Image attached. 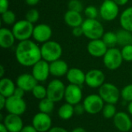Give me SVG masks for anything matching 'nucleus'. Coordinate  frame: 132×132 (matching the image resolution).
Wrapping results in <instances>:
<instances>
[{
	"mask_svg": "<svg viewBox=\"0 0 132 132\" xmlns=\"http://www.w3.org/2000/svg\"><path fill=\"white\" fill-rule=\"evenodd\" d=\"M15 56L20 65L30 67L42 60L41 49L37 43L30 39L21 41L16 46Z\"/></svg>",
	"mask_w": 132,
	"mask_h": 132,
	"instance_id": "f257e3e1",
	"label": "nucleus"
},
{
	"mask_svg": "<svg viewBox=\"0 0 132 132\" xmlns=\"http://www.w3.org/2000/svg\"><path fill=\"white\" fill-rule=\"evenodd\" d=\"M81 27L84 31V36L90 40L101 39L105 32L103 25L97 19H86Z\"/></svg>",
	"mask_w": 132,
	"mask_h": 132,
	"instance_id": "f03ea898",
	"label": "nucleus"
},
{
	"mask_svg": "<svg viewBox=\"0 0 132 132\" xmlns=\"http://www.w3.org/2000/svg\"><path fill=\"white\" fill-rule=\"evenodd\" d=\"M40 49L42 59L48 63L60 59L63 54V48L61 45L58 42L53 40H50L43 43Z\"/></svg>",
	"mask_w": 132,
	"mask_h": 132,
	"instance_id": "7ed1b4c3",
	"label": "nucleus"
},
{
	"mask_svg": "<svg viewBox=\"0 0 132 132\" xmlns=\"http://www.w3.org/2000/svg\"><path fill=\"white\" fill-rule=\"evenodd\" d=\"M33 29V24L25 19L19 20L12 25V31L15 37V39L21 42L30 39V38L32 37Z\"/></svg>",
	"mask_w": 132,
	"mask_h": 132,
	"instance_id": "20e7f679",
	"label": "nucleus"
},
{
	"mask_svg": "<svg viewBox=\"0 0 132 132\" xmlns=\"http://www.w3.org/2000/svg\"><path fill=\"white\" fill-rule=\"evenodd\" d=\"M98 89V94L105 104H116L118 102L121 97V90L114 84L104 83Z\"/></svg>",
	"mask_w": 132,
	"mask_h": 132,
	"instance_id": "39448f33",
	"label": "nucleus"
},
{
	"mask_svg": "<svg viewBox=\"0 0 132 132\" xmlns=\"http://www.w3.org/2000/svg\"><path fill=\"white\" fill-rule=\"evenodd\" d=\"M124 60L121 52L116 47L108 48V51L103 56L104 67L109 70H116L122 64Z\"/></svg>",
	"mask_w": 132,
	"mask_h": 132,
	"instance_id": "423d86ee",
	"label": "nucleus"
},
{
	"mask_svg": "<svg viewBox=\"0 0 132 132\" xmlns=\"http://www.w3.org/2000/svg\"><path fill=\"white\" fill-rule=\"evenodd\" d=\"M47 97L53 102H60L64 99L66 86L64 83L59 79L52 80L46 87Z\"/></svg>",
	"mask_w": 132,
	"mask_h": 132,
	"instance_id": "0eeeda50",
	"label": "nucleus"
},
{
	"mask_svg": "<svg viewBox=\"0 0 132 132\" xmlns=\"http://www.w3.org/2000/svg\"><path fill=\"white\" fill-rule=\"evenodd\" d=\"M83 105L85 111L89 114H97L102 111L105 104L99 94H91L87 95L83 101Z\"/></svg>",
	"mask_w": 132,
	"mask_h": 132,
	"instance_id": "6e6552de",
	"label": "nucleus"
},
{
	"mask_svg": "<svg viewBox=\"0 0 132 132\" xmlns=\"http://www.w3.org/2000/svg\"><path fill=\"white\" fill-rule=\"evenodd\" d=\"M118 14L119 6L113 0H104L99 9L101 19L107 22H111L117 19Z\"/></svg>",
	"mask_w": 132,
	"mask_h": 132,
	"instance_id": "1a4fd4ad",
	"label": "nucleus"
},
{
	"mask_svg": "<svg viewBox=\"0 0 132 132\" xmlns=\"http://www.w3.org/2000/svg\"><path fill=\"white\" fill-rule=\"evenodd\" d=\"M26 102L23 98L12 95L7 98L5 110L9 114L22 116L26 111Z\"/></svg>",
	"mask_w": 132,
	"mask_h": 132,
	"instance_id": "9d476101",
	"label": "nucleus"
},
{
	"mask_svg": "<svg viewBox=\"0 0 132 132\" xmlns=\"http://www.w3.org/2000/svg\"><path fill=\"white\" fill-rule=\"evenodd\" d=\"M104 73L98 69H92L86 73L85 84L90 88H100L105 83Z\"/></svg>",
	"mask_w": 132,
	"mask_h": 132,
	"instance_id": "9b49d317",
	"label": "nucleus"
},
{
	"mask_svg": "<svg viewBox=\"0 0 132 132\" xmlns=\"http://www.w3.org/2000/svg\"><path fill=\"white\" fill-rule=\"evenodd\" d=\"M52 118L48 114L36 113L32 120V125L38 132H48L52 128Z\"/></svg>",
	"mask_w": 132,
	"mask_h": 132,
	"instance_id": "f8f14e48",
	"label": "nucleus"
},
{
	"mask_svg": "<svg viewBox=\"0 0 132 132\" xmlns=\"http://www.w3.org/2000/svg\"><path fill=\"white\" fill-rule=\"evenodd\" d=\"M83 99V91L80 86L69 84L66 86L64 100L66 103L70 104L72 105H76L80 104Z\"/></svg>",
	"mask_w": 132,
	"mask_h": 132,
	"instance_id": "ddd939ff",
	"label": "nucleus"
},
{
	"mask_svg": "<svg viewBox=\"0 0 132 132\" xmlns=\"http://www.w3.org/2000/svg\"><path fill=\"white\" fill-rule=\"evenodd\" d=\"M32 74L38 82H45L50 75V63L40 60L32 67Z\"/></svg>",
	"mask_w": 132,
	"mask_h": 132,
	"instance_id": "4468645a",
	"label": "nucleus"
},
{
	"mask_svg": "<svg viewBox=\"0 0 132 132\" xmlns=\"http://www.w3.org/2000/svg\"><path fill=\"white\" fill-rule=\"evenodd\" d=\"M113 123L116 129L120 132H128L132 129V121L129 114L118 111L113 118Z\"/></svg>",
	"mask_w": 132,
	"mask_h": 132,
	"instance_id": "2eb2a0df",
	"label": "nucleus"
},
{
	"mask_svg": "<svg viewBox=\"0 0 132 132\" xmlns=\"http://www.w3.org/2000/svg\"><path fill=\"white\" fill-rule=\"evenodd\" d=\"M53 35L51 27L45 23L38 24L34 26L32 38L34 40L39 43H44L50 40Z\"/></svg>",
	"mask_w": 132,
	"mask_h": 132,
	"instance_id": "dca6fc26",
	"label": "nucleus"
},
{
	"mask_svg": "<svg viewBox=\"0 0 132 132\" xmlns=\"http://www.w3.org/2000/svg\"><path fill=\"white\" fill-rule=\"evenodd\" d=\"M87 50L88 53L93 57H103L108 50V47L104 43L102 39L90 40L87 44Z\"/></svg>",
	"mask_w": 132,
	"mask_h": 132,
	"instance_id": "f3484780",
	"label": "nucleus"
},
{
	"mask_svg": "<svg viewBox=\"0 0 132 132\" xmlns=\"http://www.w3.org/2000/svg\"><path fill=\"white\" fill-rule=\"evenodd\" d=\"M2 122L5 125L9 132H20L23 128V121L19 115L8 114Z\"/></svg>",
	"mask_w": 132,
	"mask_h": 132,
	"instance_id": "a211bd4d",
	"label": "nucleus"
},
{
	"mask_svg": "<svg viewBox=\"0 0 132 132\" xmlns=\"http://www.w3.org/2000/svg\"><path fill=\"white\" fill-rule=\"evenodd\" d=\"M39 82L32 73H22L16 78V86L24 90L26 92H32V89Z\"/></svg>",
	"mask_w": 132,
	"mask_h": 132,
	"instance_id": "6ab92c4d",
	"label": "nucleus"
},
{
	"mask_svg": "<svg viewBox=\"0 0 132 132\" xmlns=\"http://www.w3.org/2000/svg\"><path fill=\"white\" fill-rule=\"evenodd\" d=\"M66 77L67 81L70 84H74L81 87L84 84H85L86 73L82 70L77 67H73L69 69Z\"/></svg>",
	"mask_w": 132,
	"mask_h": 132,
	"instance_id": "aec40b11",
	"label": "nucleus"
},
{
	"mask_svg": "<svg viewBox=\"0 0 132 132\" xmlns=\"http://www.w3.org/2000/svg\"><path fill=\"white\" fill-rule=\"evenodd\" d=\"M69 69L70 68L67 62L61 59L50 63V75L55 77H61L66 76Z\"/></svg>",
	"mask_w": 132,
	"mask_h": 132,
	"instance_id": "412c9836",
	"label": "nucleus"
},
{
	"mask_svg": "<svg viewBox=\"0 0 132 132\" xmlns=\"http://www.w3.org/2000/svg\"><path fill=\"white\" fill-rule=\"evenodd\" d=\"M15 40V37L12 30L5 27L0 29V46L2 48L9 49L12 47Z\"/></svg>",
	"mask_w": 132,
	"mask_h": 132,
	"instance_id": "4be33fe9",
	"label": "nucleus"
},
{
	"mask_svg": "<svg viewBox=\"0 0 132 132\" xmlns=\"http://www.w3.org/2000/svg\"><path fill=\"white\" fill-rule=\"evenodd\" d=\"M84 21V20L80 12L67 10L64 14V22L68 26L71 28L80 26L83 24Z\"/></svg>",
	"mask_w": 132,
	"mask_h": 132,
	"instance_id": "5701e85b",
	"label": "nucleus"
},
{
	"mask_svg": "<svg viewBox=\"0 0 132 132\" xmlns=\"http://www.w3.org/2000/svg\"><path fill=\"white\" fill-rule=\"evenodd\" d=\"M16 88V84L12 80L8 77H2L0 80V94L5 97L6 98L14 94Z\"/></svg>",
	"mask_w": 132,
	"mask_h": 132,
	"instance_id": "b1692460",
	"label": "nucleus"
},
{
	"mask_svg": "<svg viewBox=\"0 0 132 132\" xmlns=\"http://www.w3.org/2000/svg\"><path fill=\"white\" fill-rule=\"evenodd\" d=\"M119 22L122 29L132 32V6L125 9L121 12Z\"/></svg>",
	"mask_w": 132,
	"mask_h": 132,
	"instance_id": "393cba45",
	"label": "nucleus"
},
{
	"mask_svg": "<svg viewBox=\"0 0 132 132\" xmlns=\"http://www.w3.org/2000/svg\"><path fill=\"white\" fill-rule=\"evenodd\" d=\"M57 114H58V117L63 121L70 120L75 114L74 106L70 104L65 103L59 108Z\"/></svg>",
	"mask_w": 132,
	"mask_h": 132,
	"instance_id": "a878e982",
	"label": "nucleus"
},
{
	"mask_svg": "<svg viewBox=\"0 0 132 132\" xmlns=\"http://www.w3.org/2000/svg\"><path fill=\"white\" fill-rule=\"evenodd\" d=\"M117 37H118V44L121 46H125L129 44H131L132 43V33L131 32L128 31L124 29H119L117 32Z\"/></svg>",
	"mask_w": 132,
	"mask_h": 132,
	"instance_id": "bb28decb",
	"label": "nucleus"
},
{
	"mask_svg": "<svg viewBox=\"0 0 132 132\" xmlns=\"http://www.w3.org/2000/svg\"><path fill=\"white\" fill-rule=\"evenodd\" d=\"M54 107H55V102H53L48 97L40 100L38 104L39 111L40 112L48 114H51L53 111Z\"/></svg>",
	"mask_w": 132,
	"mask_h": 132,
	"instance_id": "cd10ccee",
	"label": "nucleus"
},
{
	"mask_svg": "<svg viewBox=\"0 0 132 132\" xmlns=\"http://www.w3.org/2000/svg\"><path fill=\"white\" fill-rule=\"evenodd\" d=\"M101 39L108 48L115 47L118 44V37L116 32L111 31L105 32Z\"/></svg>",
	"mask_w": 132,
	"mask_h": 132,
	"instance_id": "c85d7f7f",
	"label": "nucleus"
},
{
	"mask_svg": "<svg viewBox=\"0 0 132 132\" xmlns=\"http://www.w3.org/2000/svg\"><path fill=\"white\" fill-rule=\"evenodd\" d=\"M32 96L36 99H37L39 101L43 100V99L47 97V90H46V87H44L42 84H37L35 86V87L32 89Z\"/></svg>",
	"mask_w": 132,
	"mask_h": 132,
	"instance_id": "c756f323",
	"label": "nucleus"
},
{
	"mask_svg": "<svg viewBox=\"0 0 132 132\" xmlns=\"http://www.w3.org/2000/svg\"><path fill=\"white\" fill-rule=\"evenodd\" d=\"M2 22L7 26L14 25L16 22V15L15 12L12 10H7L1 14Z\"/></svg>",
	"mask_w": 132,
	"mask_h": 132,
	"instance_id": "7c9ffc66",
	"label": "nucleus"
},
{
	"mask_svg": "<svg viewBox=\"0 0 132 132\" xmlns=\"http://www.w3.org/2000/svg\"><path fill=\"white\" fill-rule=\"evenodd\" d=\"M102 115L106 119H113L115 114H117V109L115 104H105L103 110H102Z\"/></svg>",
	"mask_w": 132,
	"mask_h": 132,
	"instance_id": "2f4dec72",
	"label": "nucleus"
},
{
	"mask_svg": "<svg viewBox=\"0 0 132 132\" xmlns=\"http://www.w3.org/2000/svg\"><path fill=\"white\" fill-rule=\"evenodd\" d=\"M121 97L126 102L132 101V84L125 86L121 90Z\"/></svg>",
	"mask_w": 132,
	"mask_h": 132,
	"instance_id": "473e14b6",
	"label": "nucleus"
},
{
	"mask_svg": "<svg viewBox=\"0 0 132 132\" xmlns=\"http://www.w3.org/2000/svg\"><path fill=\"white\" fill-rule=\"evenodd\" d=\"M39 19V12L36 9H31L27 11L26 14V19L31 23H36Z\"/></svg>",
	"mask_w": 132,
	"mask_h": 132,
	"instance_id": "72a5a7b5",
	"label": "nucleus"
},
{
	"mask_svg": "<svg viewBox=\"0 0 132 132\" xmlns=\"http://www.w3.org/2000/svg\"><path fill=\"white\" fill-rule=\"evenodd\" d=\"M84 15L87 19H97L99 15V11L96 6L88 5L84 9Z\"/></svg>",
	"mask_w": 132,
	"mask_h": 132,
	"instance_id": "f704fd0d",
	"label": "nucleus"
},
{
	"mask_svg": "<svg viewBox=\"0 0 132 132\" xmlns=\"http://www.w3.org/2000/svg\"><path fill=\"white\" fill-rule=\"evenodd\" d=\"M68 10L81 12L84 10V5L80 0H70L67 4Z\"/></svg>",
	"mask_w": 132,
	"mask_h": 132,
	"instance_id": "c9c22d12",
	"label": "nucleus"
},
{
	"mask_svg": "<svg viewBox=\"0 0 132 132\" xmlns=\"http://www.w3.org/2000/svg\"><path fill=\"white\" fill-rule=\"evenodd\" d=\"M123 60L126 62H132V45L125 46L121 50Z\"/></svg>",
	"mask_w": 132,
	"mask_h": 132,
	"instance_id": "e433bc0d",
	"label": "nucleus"
},
{
	"mask_svg": "<svg viewBox=\"0 0 132 132\" xmlns=\"http://www.w3.org/2000/svg\"><path fill=\"white\" fill-rule=\"evenodd\" d=\"M84 112H86V111H85V109H84L83 104L80 103V104L74 105V113L76 115H77V116L82 115Z\"/></svg>",
	"mask_w": 132,
	"mask_h": 132,
	"instance_id": "4c0bfd02",
	"label": "nucleus"
},
{
	"mask_svg": "<svg viewBox=\"0 0 132 132\" xmlns=\"http://www.w3.org/2000/svg\"><path fill=\"white\" fill-rule=\"evenodd\" d=\"M72 35L75 37H80L81 36H84V31L81 26L72 28Z\"/></svg>",
	"mask_w": 132,
	"mask_h": 132,
	"instance_id": "58836bf2",
	"label": "nucleus"
},
{
	"mask_svg": "<svg viewBox=\"0 0 132 132\" xmlns=\"http://www.w3.org/2000/svg\"><path fill=\"white\" fill-rule=\"evenodd\" d=\"M9 0H0V13H3L9 10Z\"/></svg>",
	"mask_w": 132,
	"mask_h": 132,
	"instance_id": "ea45409f",
	"label": "nucleus"
},
{
	"mask_svg": "<svg viewBox=\"0 0 132 132\" xmlns=\"http://www.w3.org/2000/svg\"><path fill=\"white\" fill-rule=\"evenodd\" d=\"M25 93H26V91L24 90H22V88H20V87H19L16 86V88L15 90V92H14V94L13 95H15V96H16L18 97L23 98V97L25 95Z\"/></svg>",
	"mask_w": 132,
	"mask_h": 132,
	"instance_id": "a19ab883",
	"label": "nucleus"
},
{
	"mask_svg": "<svg viewBox=\"0 0 132 132\" xmlns=\"http://www.w3.org/2000/svg\"><path fill=\"white\" fill-rule=\"evenodd\" d=\"M20 132H38L36 129L33 127L32 125H24L23 128H22Z\"/></svg>",
	"mask_w": 132,
	"mask_h": 132,
	"instance_id": "79ce46f5",
	"label": "nucleus"
},
{
	"mask_svg": "<svg viewBox=\"0 0 132 132\" xmlns=\"http://www.w3.org/2000/svg\"><path fill=\"white\" fill-rule=\"evenodd\" d=\"M48 132H68L65 128L60 127V126H56V127H52L50 130Z\"/></svg>",
	"mask_w": 132,
	"mask_h": 132,
	"instance_id": "37998d69",
	"label": "nucleus"
},
{
	"mask_svg": "<svg viewBox=\"0 0 132 132\" xmlns=\"http://www.w3.org/2000/svg\"><path fill=\"white\" fill-rule=\"evenodd\" d=\"M6 101H7V98L2 95L0 94V109L2 110V109H5V104H6Z\"/></svg>",
	"mask_w": 132,
	"mask_h": 132,
	"instance_id": "c03bdc74",
	"label": "nucleus"
},
{
	"mask_svg": "<svg viewBox=\"0 0 132 132\" xmlns=\"http://www.w3.org/2000/svg\"><path fill=\"white\" fill-rule=\"evenodd\" d=\"M25 1H26V3L28 5H30V6L36 5L40 2V0H25Z\"/></svg>",
	"mask_w": 132,
	"mask_h": 132,
	"instance_id": "a18cd8bd",
	"label": "nucleus"
},
{
	"mask_svg": "<svg viewBox=\"0 0 132 132\" xmlns=\"http://www.w3.org/2000/svg\"><path fill=\"white\" fill-rule=\"evenodd\" d=\"M118 6H123V5H125L129 0H113Z\"/></svg>",
	"mask_w": 132,
	"mask_h": 132,
	"instance_id": "49530a36",
	"label": "nucleus"
},
{
	"mask_svg": "<svg viewBox=\"0 0 132 132\" xmlns=\"http://www.w3.org/2000/svg\"><path fill=\"white\" fill-rule=\"evenodd\" d=\"M70 132H87L84 128H81V127H77V128H75L74 129H73Z\"/></svg>",
	"mask_w": 132,
	"mask_h": 132,
	"instance_id": "de8ad7c7",
	"label": "nucleus"
},
{
	"mask_svg": "<svg viewBox=\"0 0 132 132\" xmlns=\"http://www.w3.org/2000/svg\"><path fill=\"white\" fill-rule=\"evenodd\" d=\"M0 132H9L8 129L6 128V127L2 122L0 124Z\"/></svg>",
	"mask_w": 132,
	"mask_h": 132,
	"instance_id": "09e8293b",
	"label": "nucleus"
},
{
	"mask_svg": "<svg viewBox=\"0 0 132 132\" xmlns=\"http://www.w3.org/2000/svg\"><path fill=\"white\" fill-rule=\"evenodd\" d=\"M127 109H128V112L130 115L132 116V101L129 102L128 104V107H127Z\"/></svg>",
	"mask_w": 132,
	"mask_h": 132,
	"instance_id": "8fccbe9b",
	"label": "nucleus"
},
{
	"mask_svg": "<svg viewBox=\"0 0 132 132\" xmlns=\"http://www.w3.org/2000/svg\"><path fill=\"white\" fill-rule=\"evenodd\" d=\"M4 74H5V68L2 65L0 66V77L2 78L4 77Z\"/></svg>",
	"mask_w": 132,
	"mask_h": 132,
	"instance_id": "3c124183",
	"label": "nucleus"
},
{
	"mask_svg": "<svg viewBox=\"0 0 132 132\" xmlns=\"http://www.w3.org/2000/svg\"><path fill=\"white\" fill-rule=\"evenodd\" d=\"M131 75H132V71H131Z\"/></svg>",
	"mask_w": 132,
	"mask_h": 132,
	"instance_id": "603ef678",
	"label": "nucleus"
},
{
	"mask_svg": "<svg viewBox=\"0 0 132 132\" xmlns=\"http://www.w3.org/2000/svg\"><path fill=\"white\" fill-rule=\"evenodd\" d=\"M131 45H132V43H131Z\"/></svg>",
	"mask_w": 132,
	"mask_h": 132,
	"instance_id": "864d4df0",
	"label": "nucleus"
},
{
	"mask_svg": "<svg viewBox=\"0 0 132 132\" xmlns=\"http://www.w3.org/2000/svg\"><path fill=\"white\" fill-rule=\"evenodd\" d=\"M118 132H120V131H118Z\"/></svg>",
	"mask_w": 132,
	"mask_h": 132,
	"instance_id": "5fc2aeb1",
	"label": "nucleus"
},
{
	"mask_svg": "<svg viewBox=\"0 0 132 132\" xmlns=\"http://www.w3.org/2000/svg\"><path fill=\"white\" fill-rule=\"evenodd\" d=\"M131 130H132V129H131Z\"/></svg>",
	"mask_w": 132,
	"mask_h": 132,
	"instance_id": "6e6d98bb",
	"label": "nucleus"
},
{
	"mask_svg": "<svg viewBox=\"0 0 132 132\" xmlns=\"http://www.w3.org/2000/svg\"><path fill=\"white\" fill-rule=\"evenodd\" d=\"M131 132H132V131H131Z\"/></svg>",
	"mask_w": 132,
	"mask_h": 132,
	"instance_id": "4d7b16f0",
	"label": "nucleus"
}]
</instances>
